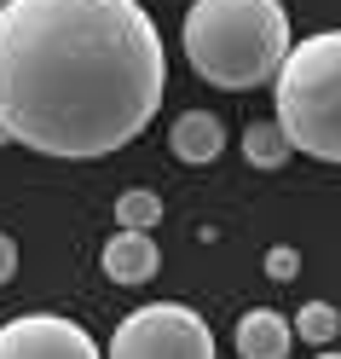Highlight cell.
Returning a JSON list of instances; mask_svg holds the SVG:
<instances>
[{
  "label": "cell",
  "instance_id": "1",
  "mask_svg": "<svg viewBox=\"0 0 341 359\" xmlns=\"http://www.w3.org/2000/svg\"><path fill=\"white\" fill-rule=\"evenodd\" d=\"M162 35L139 0H6L0 128L41 156L122 151L162 104Z\"/></svg>",
  "mask_w": 341,
  "mask_h": 359
},
{
  "label": "cell",
  "instance_id": "2",
  "mask_svg": "<svg viewBox=\"0 0 341 359\" xmlns=\"http://www.w3.org/2000/svg\"><path fill=\"white\" fill-rule=\"evenodd\" d=\"M179 41H186L191 70L209 87H225V93L278 81L295 47L284 0H191Z\"/></svg>",
  "mask_w": 341,
  "mask_h": 359
},
{
  "label": "cell",
  "instance_id": "3",
  "mask_svg": "<svg viewBox=\"0 0 341 359\" xmlns=\"http://www.w3.org/2000/svg\"><path fill=\"white\" fill-rule=\"evenodd\" d=\"M272 87L289 145L318 163H341V29L295 41Z\"/></svg>",
  "mask_w": 341,
  "mask_h": 359
},
{
  "label": "cell",
  "instance_id": "4",
  "mask_svg": "<svg viewBox=\"0 0 341 359\" xmlns=\"http://www.w3.org/2000/svg\"><path fill=\"white\" fill-rule=\"evenodd\" d=\"M104 359H214V330L186 302H151L116 325Z\"/></svg>",
  "mask_w": 341,
  "mask_h": 359
},
{
  "label": "cell",
  "instance_id": "5",
  "mask_svg": "<svg viewBox=\"0 0 341 359\" xmlns=\"http://www.w3.org/2000/svg\"><path fill=\"white\" fill-rule=\"evenodd\" d=\"M0 359H104V353L64 313H18L0 325Z\"/></svg>",
  "mask_w": 341,
  "mask_h": 359
},
{
  "label": "cell",
  "instance_id": "6",
  "mask_svg": "<svg viewBox=\"0 0 341 359\" xmlns=\"http://www.w3.org/2000/svg\"><path fill=\"white\" fill-rule=\"evenodd\" d=\"M99 261H104V278H110V284H151L156 266H162L151 232H122V226H116V238L104 243Z\"/></svg>",
  "mask_w": 341,
  "mask_h": 359
},
{
  "label": "cell",
  "instance_id": "7",
  "mask_svg": "<svg viewBox=\"0 0 341 359\" xmlns=\"http://www.w3.org/2000/svg\"><path fill=\"white\" fill-rule=\"evenodd\" d=\"M168 151L179 156V163H191V168L220 163V151H225L220 116H214V110H186V116L174 122V133H168Z\"/></svg>",
  "mask_w": 341,
  "mask_h": 359
},
{
  "label": "cell",
  "instance_id": "8",
  "mask_svg": "<svg viewBox=\"0 0 341 359\" xmlns=\"http://www.w3.org/2000/svg\"><path fill=\"white\" fill-rule=\"evenodd\" d=\"M289 342H295V325L272 307H255L237 319V353L243 359H289Z\"/></svg>",
  "mask_w": 341,
  "mask_h": 359
},
{
  "label": "cell",
  "instance_id": "9",
  "mask_svg": "<svg viewBox=\"0 0 341 359\" xmlns=\"http://www.w3.org/2000/svg\"><path fill=\"white\" fill-rule=\"evenodd\" d=\"M243 156H249V168H266V174L284 168L289 156H295V145H289V133L278 128V116H272V122L260 116V122L243 128Z\"/></svg>",
  "mask_w": 341,
  "mask_h": 359
},
{
  "label": "cell",
  "instance_id": "10",
  "mask_svg": "<svg viewBox=\"0 0 341 359\" xmlns=\"http://www.w3.org/2000/svg\"><path fill=\"white\" fill-rule=\"evenodd\" d=\"M156 220H162V197H156V191L133 186V191L116 197V226H122V232H151Z\"/></svg>",
  "mask_w": 341,
  "mask_h": 359
},
{
  "label": "cell",
  "instance_id": "11",
  "mask_svg": "<svg viewBox=\"0 0 341 359\" xmlns=\"http://www.w3.org/2000/svg\"><path fill=\"white\" fill-rule=\"evenodd\" d=\"M295 336H307V342L324 348V342H335V336H341V313H335L330 302H307L301 313H295Z\"/></svg>",
  "mask_w": 341,
  "mask_h": 359
},
{
  "label": "cell",
  "instance_id": "12",
  "mask_svg": "<svg viewBox=\"0 0 341 359\" xmlns=\"http://www.w3.org/2000/svg\"><path fill=\"white\" fill-rule=\"evenodd\" d=\"M266 273L278 278V284H289L295 273H301V255H295L289 243H272V250H266Z\"/></svg>",
  "mask_w": 341,
  "mask_h": 359
},
{
  "label": "cell",
  "instance_id": "13",
  "mask_svg": "<svg viewBox=\"0 0 341 359\" xmlns=\"http://www.w3.org/2000/svg\"><path fill=\"white\" fill-rule=\"evenodd\" d=\"M12 273H18V243L0 232V284H12Z\"/></svg>",
  "mask_w": 341,
  "mask_h": 359
},
{
  "label": "cell",
  "instance_id": "14",
  "mask_svg": "<svg viewBox=\"0 0 341 359\" xmlns=\"http://www.w3.org/2000/svg\"><path fill=\"white\" fill-rule=\"evenodd\" d=\"M0 145H12V140H6V128H0Z\"/></svg>",
  "mask_w": 341,
  "mask_h": 359
},
{
  "label": "cell",
  "instance_id": "15",
  "mask_svg": "<svg viewBox=\"0 0 341 359\" xmlns=\"http://www.w3.org/2000/svg\"><path fill=\"white\" fill-rule=\"evenodd\" d=\"M318 359H341V353H318Z\"/></svg>",
  "mask_w": 341,
  "mask_h": 359
}]
</instances>
